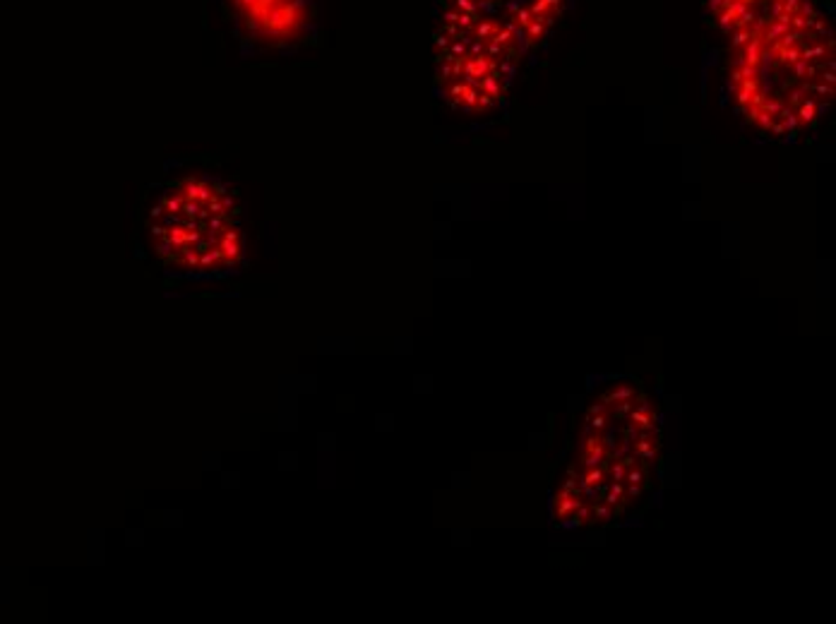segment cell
<instances>
[{
  "label": "cell",
  "mask_w": 836,
  "mask_h": 624,
  "mask_svg": "<svg viewBox=\"0 0 836 624\" xmlns=\"http://www.w3.org/2000/svg\"><path fill=\"white\" fill-rule=\"evenodd\" d=\"M729 41V84L759 132L786 137L812 128L834 99L836 46L812 0H709Z\"/></svg>",
  "instance_id": "obj_1"
},
{
  "label": "cell",
  "mask_w": 836,
  "mask_h": 624,
  "mask_svg": "<svg viewBox=\"0 0 836 624\" xmlns=\"http://www.w3.org/2000/svg\"><path fill=\"white\" fill-rule=\"evenodd\" d=\"M246 53L286 51L308 39L313 0H214Z\"/></svg>",
  "instance_id": "obj_4"
},
{
  "label": "cell",
  "mask_w": 836,
  "mask_h": 624,
  "mask_svg": "<svg viewBox=\"0 0 836 624\" xmlns=\"http://www.w3.org/2000/svg\"><path fill=\"white\" fill-rule=\"evenodd\" d=\"M567 0H442L433 36L435 86L452 108L500 104L522 63L560 20Z\"/></svg>",
  "instance_id": "obj_2"
},
{
  "label": "cell",
  "mask_w": 836,
  "mask_h": 624,
  "mask_svg": "<svg viewBox=\"0 0 836 624\" xmlns=\"http://www.w3.org/2000/svg\"><path fill=\"white\" fill-rule=\"evenodd\" d=\"M144 236L161 267L183 276H221L246 254L236 195L219 178L200 173L161 188L147 209Z\"/></svg>",
  "instance_id": "obj_3"
}]
</instances>
